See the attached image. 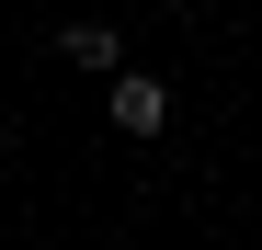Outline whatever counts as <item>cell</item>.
<instances>
[{
  "label": "cell",
  "instance_id": "7a4b0ae2",
  "mask_svg": "<svg viewBox=\"0 0 262 250\" xmlns=\"http://www.w3.org/2000/svg\"><path fill=\"white\" fill-rule=\"evenodd\" d=\"M57 57H69V68H103V80L125 68V46H114V23H69V34H57Z\"/></svg>",
  "mask_w": 262,
  "mask_h": 250
},
{
  "label": "cell",
  "instance_id": "6da1fadb",
  "mask_svg": "<svg viewBox=\"0 0 262 250\" xmlns=\"http://www.w3.org/2000/svg\"><path fill=\"white\" fill-rule=\"evenodd\" d=\"M114 125H125V137H171V80H148V68H114Z\"/></svg>",
  "mask_w": 262,
  "mask_h": 250
}]
</instances>
